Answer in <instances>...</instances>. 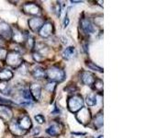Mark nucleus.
<instances>
[{
    "label": "nucleus",
    "instance_id": "obj_31",
    "mask_svg": "<svg viewBox=\"0 0 147 138\" xmlns=\"http://www.w3.org/2000/svg\"><path fill=\"white\" fill-rule=\"evenodd\" d=\"M5 47H6V43H5L4 39L0 37V48H5Z\"/></svg>",
    "mask_w": 147,
    "mask_h": 138
},
{
    "label": "nucleus",
    "instance_id": "obj_1",
    "mask_svg": "<svg viewBox=\"0 0 147 138\" xmlns=\"http://www.w3.org/2000/svg\"><path fill=\"white\" fill-rule=\"evenodd\" d=\"M46 76L51 82H62L65 77V73L58 66H52L46 71Z\"/></svg>",
    "mask_w": 147,
    "mask_h": 138
},
{
    "label": "nucleus",
    "instance_id": "obj_7",
    "mask_svg": "<svg viewBox=\"0 0 147 138\" xmlns=\"http://www.w3.org/2000/svg\"><path fill=\"white\" fill-rule=\"evenodd\" d=\"M13 118V112L8 106L0 104V119L5 122H10Z\"/></svg>",
    "mask_w": 147,
    "mask_h": 138
},
{
    "label": "nucleus",
    "instance_id": "obj_19",
    "mask_svg": "<svg viewBox=\"0 0 147 138\" xmlns=\"http://www.w3.org/2000/svg\"><path fill=\"white\" fill-rule=\"evenodd\" d=\"M13 77V73L8 70V69H3V70L0 71V80L7 82L8 80L12 79Z\"/></svg>",
    "mask_w": 147,
    "mask_h": 138
},
{
    "label": "nucleus",
    "instance_id": "obj_5",
    "mask_svg": "<svg viewBox=\"0 0 147 138\" xmlns=\"http://www.w3.org/2000/svg\"><path fill=\"white\" fill-rule=\"evenodd\" d=\"M0 37L5 40H10L12 37V29L7 22L0 20Z\"/></svg>",
    "mask_w": 147,
    "mask_h": 138
},
{
    "label": "nucleus",
    "instance_id": "obj_32",
    "mask_svg": "<svg viewBox=\"0 0 147 138\" xmlns=\"http://www.w3.org/2000/svg\"><path fill=\"white\" fill-rule=\"evenodd\" d=\"M68 23H69V18H68V17H65V20H64V24H63V26L66 27L68 25Z\"/></svg>",
    "mask_w": 147,
    "mask_h": 138
},
{
    "label": "nucleus",
    "instance_id": "obj_30",
    "mask_svg": "<svg viewBox=\"0 0 147 138\" xmlns=\"http://www.w3.org/2000/svg\"><path fill=\"white\" fill-rule=\"evenodd\" d=\"M23 96H24V98L27 100H30V93L29 90H24V92H23Z\"/></svg>",
    "mask_w": 147,
    "mask_h": 138
},
{
    "label": "nucleus",
    "instance_id": "obj_21",
    "mask_svg": "<svg viewBox=\"0 0 147 138\" xmlns=\"http://www.w3.org/2000/svg\"><path fill=\"white\" fill-rule=\"evenodd\" d=\"M0 92L4 95H9L10 94V89L7 84V82L0 81Z\"/></svg>",
    "mask_w": 147,
    "mask_h": 138
},
{
    "label": "nucleus",
    "instance_id": "obj_10",
    "mask_svg": "<svg viewBox=\"0 0 147 138\" xmlns=\"http://www.w3.org/2000/svg\"><path fill=\"white\" fill-rule=\"evenodd\" d=\"M63 131V125L59 122H53L47 128L46 133L51 136H58Z\"/></svg>",
    "mask_w": 147,
    "mask_h": 138
},
{
    "label": "nucleus",
    "instance_id": "obj_27",
    "mask_svg": "<svg viewBox=\"0 0 147 138\" xmlns=\"http://www.w3.org/2000/svg\"><path fill=\"white\" fill-rule=\"evenodd\" d=\"M35 120L37 121V122L40 123V124H42L45 122V118L42 114H37L35 115Z\"/></svg>",
    "mask_w": 147,
    "mask_h": 138
},
{
    "label": "nucleus",
    "instance_id": "obj_6",
    "mask_svg": "<svg viewBox=\"0 0 147 138\" xmlns=\"http://www.w3.org/2000/svg\"><path fill=\"white\" fill-rule=\"evenodd\" d=\"M23 11L26 14H29L31 16H39L40 14V8L35 3H26L23 5Z\"/></svg>",
    "mask_w": 147,
    "mask_h": 138
},
{
    "label": "nucleus",
    "instance_id": "obj_29",
    "mask_svg": "<svg viewBox=\"0 0 147 138\" xmlns=\"http://www.w3.org/2000/svg\"><path fill=\"white\" fill-rule=\"evenodd\" d=\"M7 51L5 48H0V60H5L7 57Z\"/></svg>",
    "mask_w": 147,
    "mask_h": 138
},
{
    "label": "nucleus",
    "instance_id": "obj_28",
    "mask_svg": "<svg viewBox=\"0 0 147 138\" xmlns=\"http://www.w3.org/2000/svg\"><path fill=\"white\" fill-rule=\"evenodd\" d=\"M33 59L35 60V61H36L37 63H39V62L43 61V60H44V57L42 56V55H40V53H38L37 52H34V53H33Z\"/></svg>",
    "mask_w": 147,
    "mask_h": 138
},
{
    "label": "nucleus",
    "instance_id": "obj_33",
    "mask_svg": "<svg viewBox=\"0 0 147 138\" xmlns=\"http://www.w3.org/2000/svg\"><path fill=\"white\" fill-rule=\"evenodd\" d=\"M71 3H82V1H71Z\"/></svg>",
    "mask_w": 147,
    "mask_h": 138
},
{
    "label": "nucleus",
    "instance_id": "obj_3",
    "mask_svg": "<svg viewBox=\"0 0 147 138\" xmlns=\"http://www.w3.org/2000/svg\"><path fill=\"white\" fill-rule=\"evenodd\" d=\"M6 62L9 66H11L13 68H18V66H20V64L23 63L21 55L18 52H16V51L7 52Z\"/></svg>",
    "mask_w": 147,
    "mask_h": 138
},
{
    "label": "nucleus",
    "instance_id": "obj_15",
    "mask_svg": "<svg viewBox=\"0 0 147 138\" xmlns=\"http://www.w3.org/2000/svg\"><path fill=\"white\" fill-rule=\"evenodd\" d=\"M30 93L35 100L39 101L41 96V87L39 84H31L30 87Z\"/></svg>",
    "mask_w": 147,
    "mask_h": 138
},
{
    "label": "nucleus",
    "instance_id": "obj_34",
    "mask_svg": "<svg viewBox=\"0 0 147 138\" xmlns=\"http://www.w3.org/2000/svg\"><path fill=\"white\" fill-rule=\"evenodd\" d=\"M98 138H103V136H102V135H99V136H98Z\"/></svg>",
    "mask_w": 147,
    "mask_h": 138
},
{
    "label": "nucleus",
    "instance_id": "obj_17",
    "mask_svg": "<svg viewBox=\"0 0 147 138\" xmlns=\"http://www.w3.org/2000/svg\"><path fill=\"white\" fill-rule=\"evenodd\" d=\"M76 55V50L75 47H73V46L65 48L63 52V57L65 60H71L75 57Z\"/></svg>",
    "mask_w": 147,
    "mask_h": 138
},
{
    "label": "nucleus",
    "instance_id": "obj_16",
    "mask_svg": "<svg viewBox=\"0 0 147 138\" xmlns=\"http://www.w3.org/2000/svg\"><path fill=\"white\" fill-rule=\"evenodd\" d=\"M11 38L14 40V41H16V43H24L26 41L25 34L18 29H16L15 30H12V37Z\"/></svg>",
    "mask_w": 147,
    "mask_h": 138
},
{
    "label": "nucleus",
    "instance_id": "obj_12",
    "mask_svg": "<svg viewBox=\"0 0 147 138\" xmlns=\"http://www.w3.org/2000/svg\"><path fill=\"white\" fill-rule=\"evenodd\" d=\"M18 124L21 129L24 131H28L32 127V122L30 118L28 115H22V116L18 120Z\"/></svg>",
    "mask_w": 147,
    "mask_h": 138
},
{
    "label": "nucleus",
    "instance_id": "obj_20",
    "mask_svg": "<svg viewBox=\"0 0 147 138\" xmlns=\"http://www.w3.org/2000/svg\"><path fill=\"white\" fill-rule=\"evenodd\" d=\"M93 122H94L96 130H98V129H100L101 127L103 126V114L101 113V112L96 114Z\"/></svg>",
    "mask_w": 147,
    "mask_h": 138
},
{
    "label": "nucleus",
    "instance_id": "obj_23",
    "mask_svg": "<svg viewBox=\"0 0 147 138\" xmlns=\"http://www.w3.org/2000/svg\"><path fill=\"white\" fill-rule=\"evenodd\" d=\"M94 85V89L98 92H102L103 91V81L99 79V78H96V80L93 83Z\"/></svg>",
    "mask_w": 147,
    "mask_h": 138
},
{
    "label": "nucleus",
    "instance_id": "obj_11",
    "mask_svg": "<svg viewBox=\"0 0 147 138\" xmlns=\"http://www.w3.org/2000/svg\"><path fill=\"white\" fill-rule=\"evenodd\" d=\"M80 27L82 28V30H84L86 33L87 34H92L95 32V27L92 24V22L86 18H83L82 20H80Z\"/></svg>",
    "mask_w": 147,
    "mask_h": 138
},
{
    "label": "nucleus",
    "instance_id": "obj_18",
    "mask_svg": "<svg viewBox=\"0 0 147 138\" xmlns=\"http://www.w3.org/2000/svg\"><path fill=\"white\" fill-rule=\"evenodd\" d=\"M31 75L34 78H37V79H41V78H43V77L46 76V71L42 67L37 66V67H35L33 69V70H32Z\"/></svg>",
    "mask_w": 147,
    "mask_h": 138
},
{
    "label": "nucleus",
    "instance_id": "obj_24",
    "mask_svg": "<svg viewBox=\"0 0 147 138\" xmlns=\"http://www.w3.org/2000/svg\"><path fill=\"white\" fill-rule=\"evenodd\" d=\"M86 64L87 66H88V68L91 69V70L98 71V72H99V73H102V72H103V69H102V68L99 67L98 66H96V64H95L94 63L90 62V61H86Z\"/></svg>",
    "mask_w": 147,
    "mask_h": 138
},
{
    "label": "nucleus",
    "instance_id": "obj_26",
    "mask_svg": "<svg viewBox=\"0 0 147 138\" xmlns=\"http://www.w3.org/2000/svg\"><path fill=\"white\" fill-rule=\"evenodd\" d=\"M55 87H56V83L55 82H50L48 84H46L45 86V89L49 91V92H53Z\"/></svg>",
    "mask_w": 147,
    "mask_h": 138
},
{
    "label": "nucleus",
    "instance_id": "obj_25",
    "mask_svg": "<svg viewBox=\"0 0 147 138\" xmlns=\"http://www.w3.org/2000/svg\"><path fill=\"white\" fill-rule=\"evenodd\" d=\"M25 43H27L28 48H29V49H32V48L34 47V45H35L34 39H33V37H31V36H28L27 37Z\"/></svg>",
    "mask_w": 147,
    "mask_h": 138
},
{
    "label": "nucleus",
    "instance_id": "obj_2",
    "mask_svg": "<svg viewBox=\"0 0 147 138\" xmlns=\"http://www.w3.org/2000/svg\"><path fill=\"white\" fill-rule=\"evenodd\" d=\"M84 106V99L80 95H74L67 99V108L71 112L75 113L81 110Z\"/></svg>",
    "mask_w": 147,
    "mask_h": 138
},
{
    "label": "nucleus",
    "instance_id": "obj_13",
    "mask_svg": "<svg viewBox=\"0 0 147 138\" xmlns=\"http://www.w3.org/2000/svg\"><path fill=\"white\" fill-rule=\"evenodd\" d=\"M81 81L86 86H91L93 85L94 81L96 80V77L92 73L88 71H83L81 73Z\"/></svg>",
    "mask_w": 147,
    "mask_h": 138
},
{
    "label": "nucleus",
    "instance_id": "obj_14",
    "mask_svg": "<svg viewBox=\"0 0 147 138\" xmlns=\"http://www.w3.org/2000/svg\"><path fill=\"white\" fill-rule=\"evenodd\" d=\"M9 131H10L14 135L17 136H23L27 133V131H24L20 127L17 122H10L8 124Z\"/></svg>",
    "mask_w": 147,
    "mask_h": 138
},
{
    "label": "nucleus",
    "instance_id": "obj_22",
    "mask_svg": "<svg viewBox=\"0 0 147 138\" xmlns=\"http://www.w3.org/2000/svg\"><path fill=\"white\" fill-rule=\"evenodd\" d=\"M86 102L88 106H95L96 104V97L94 93H90L86 96Z\"/></svg>",
    "mask_w": 147,
    "mask_h": 138
},
{
    "label": "nucleus",
    "instance_id": "obj_9",
    "mask_svg": "<svg viewBox=\"0 0 147 138\" xmlns=\"http://www.w3.org/2000/svg\"><path fill=\"white\" fill-rule=\"evenodd\" d=\"M43 23H44L43 18H39V17L32 18H30V20H28V24H29L30 29L33 32L39 31L40 29L41 28V26L43 25Z\"/></svg>",
    "mask_w": 147,
    "mask_h": 138
},
{
    "label": "nucleus",
    "instance_id": "obj_4",
    "mask_svg": "<svg viewBox=\"0 0 147 138\" xmlns=\"http://www.w3.org/2000/svg\"><path fill=\"white\" fill-rule=\"evenodd\" d=\"M76 119L83 125H87L91 121V112L88 108L83 107L76 114Z\"/></svg>",
    "mask_w": 147,
    "mask_h": 138
},
{
    "label": "nucleus",
    "instance_id": "obj_8",
    "mask_svg": "<svg viewBox=\"0 0 147 138\" xmlns=\"http://www.w3.org/2000/svg\"><path fill=\"white\" fill-rule=\"evenodd\" d=\"M53 23L47 21V22H44L43 25L41 26V28L39 30V34L40 37H42V38H48V37H50L53 34Z\"/></svg>",
    "mask_w": 147,
    "mask_h": 138
}]
</instances>
